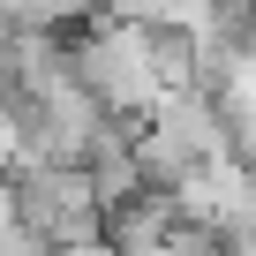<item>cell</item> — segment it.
Masks as SVG:
<instances>
[{
    "label": "cell",
    "instance_id": "7a4b0ae2",
    "mask_svg": "<svg viewBox=\"0 0 256 256\" xmlns=\"http://www.w3.org/2000/svg\"><path fill=\"white\" fill-rule=\"evenodd\" d=\"M16 211H23V234L60 256L113 234V211L98 204L90 166H16Z\"/></svg>",
    "mask_w": 256,
    "mask_h": 256
},
{
    "label": "cell",
    "instance_id": "3957f363",
    "mask_svg": "<svg viewBox=\"0 0 256 256\" xmlns=\"http://www.w3.org/2000/svg\"><path fill=\"white\" fill-rule=\"evenodd\" d=\"M226 256H256V226H248V234H234V241H226Z\"/></svg>",
    "mask_w": 256,
    "mask_h": 256
},
{
    "label": "cell",
    "instance_id": "6da1fadb",
    "mask_svg": "<svg viewBox=\"0 0 256 256\" xmlns=\"http://www.w3.org/2000/svg\"><path fill=\"white\" fill-rule=\"evenodd\" d=\"M76 76L98 90V106L113 113V120H151L158 106H166V83H158V30H144V23H128V16H98L76 46Z\"/></svg>",
    "mask_w": 256,
    "mask_h": 256
}]
</instances>
